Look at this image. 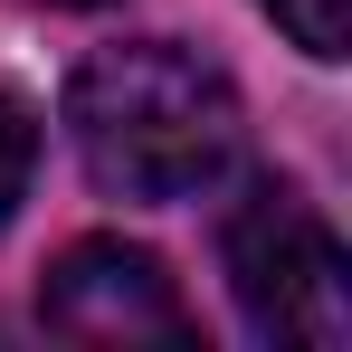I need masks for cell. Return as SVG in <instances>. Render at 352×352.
<instances>
[{"mask_svg": "<svg viewBox=\"0 0 352 352\" xmlns=\"http://www.w3.org/2000/svg\"><path fill=\"white\" fill-rule=\"evenodd\" d=\"M238 86L181 38H124L67 76V143L115 200H200L238 162Z\"/></svg>", "mask_w": 352, "mask_h": 352, "instance_id": "6da1fadb", "label": "cell"}, {"mask_svg": "<svg viewBox=\"0 0 352 352\" xmlns=\"http://www.w3.org/2000/svg\"><path fill=\"white\" fill-rule=\"evenodd\" d=\"M219 257H229V295L257 343H286V352L352 343V257L295 181H248V200L219 229Z\"/></svg>", "mask_w": 352, "mask_h": 352, "instance_id": "7a4b0ae2", "label": "cell"}, {"mask_svg": "<svg viewBox=\"0 0 352 352\" xmlns=\"http://www.w3.org/2000/svg\"><path fill=\"white\" fill-rule=\"evenodd\" d=\"M38 314L48 333L96 352H133V343H190V305L162 276L153 248H124V238H76L58 248L48 286H38Z\"/></svg>", "mask_w": 352, "mask_h": 352, "instance_id": "3957f363", "label": "cell"}, {"mask_svg": "<svg viewBox=\"0 0 352 352\" xmlns=\"http://www.w3.org/2000/svg\"><path fill=\"white\" fill-rule=\"evenodd\" d=\"M257 10L286 29L305 58H324V67L343 58V38H352V0H257Z\"/></svg>", "mask_w": 352, "mask_h": 352, "instance_id": "277c9868", "label": "cell"}, {"mask_svg": "<svg viewBox=\"0 0 352 352\" xmlns=\"http://www.w3.org/2000/svg\"><path fill=\"white\" fill-rule=\"evenodd\" d=\"M29 172H38V115H29L19 96H0V229H10V210H19Z\"/></svg>", "mask_w": 352, "mask_h": 352, "instance_id": "5b68a950", "label": "cell"}, {"mask_svg": "<svg viewBox=\"0 0 352 352\" xmlns=\"http://www.w3.org/2000/svg\"><path fill=\"white\" fill-rule=\"evenodd\" d=\"M48 10H96V0H48Z\"/></svg>", "mask_w": 352, "mask_h": 352, "instance_id": "8992f818", "label": "cell"}]
</instances>
